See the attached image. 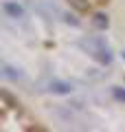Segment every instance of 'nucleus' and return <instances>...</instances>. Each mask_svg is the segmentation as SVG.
I'll use <instances>...</instances> for the list:
<instances>
[{"mask_svg": "<svg viewBox=\"0 0 125 132\" xmlns=\"http://www.w3.org/2000/svg\"><path fill=\"white\" fill-rule=\"evenodd\" d=\"M0 128L5 132L9 130H20V132H31V130H44L37 119L29 114V110L13 99L7 90L0 93Z\"/></svg>", "mask_w": 125, "mask_h": 132, "instance_id": "1", "label": "nucleus"}, {"mask_svg": "<svg viewBox=\"0 0 125 132\" xmlns=\"http://www.w3.org/2000/svg\"><path fill=\"white\" fill-rule=\"evenodd\" d=\"M77 11H92L97 7H103L108 0H68Z\"/></svg>", "mask_w": 125, "mask_h": 132, "instance_id": "2", "label": "nucleus"}, {"mask_svg": "<svg viewBox=\"0 0 125 132\" xmlns=\"http://www.w3.org/2000/svg\"><path fill=\"white\" fill-rule=\"evenodd\" d=\"M48 90H51V93H57V95H68L73 88H70V84H66V81H53Z\"/></svg>", "mask_w": 125, "mask_h": 132, "instance_id": "3", "label": "nucleus"}, {"mask_svg": "<svg viewBox=\"0 0 125 132\" xmlns=\"http://www.w3.org/2000/svg\"><path fill=\"white\" fill-rule=\"evenodd\" d=\"M5 11L11 18H20V15H22V7L15 5V2H5Z\"/></svg>", "mask_w": 125, "mask_h": 132, "instance_id": "4", "label": "nucleus"}, {"mask_svg": "<svg viewBox=\"0 0 125 132\" xmlns=\"http://www.w3.org/2000/svg\"><path fill=\"white\" fill-rule=\"evenodd\" d=\"M94 24H97L99 29H105L108 27V18L105 15H94Z\"/></svg>", "mask_w": 125, "mask_h": 132, "instance_id": "5", "label": "nucleus"}, {"mask_svg": "<svg viewBox=\"0 0 125 132\" xmlns=\"http://www.w3.org/2000/svg\"><path fill=\"white\" fill-rule=\"evenodd\" d=\"M114 97L119 99V101H125V90H121V88H114Z\"/></svg>", "mask_w": 125, "mask_h": 132, "instance_id": "6", "label": "nucleus"}]
</instances>
